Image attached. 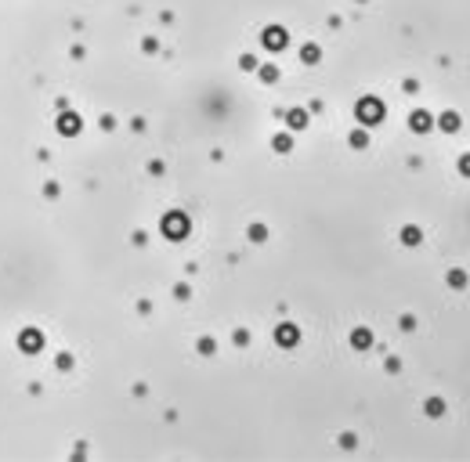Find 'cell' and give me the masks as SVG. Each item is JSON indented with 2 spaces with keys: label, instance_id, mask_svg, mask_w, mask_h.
Listing matches in <instances>:
<instances>
[{
  "label": "cell",
  "instance_id": "3",
  "mask_svg": "<svg viewBox=\"0 0 470 462\" xmlns=\"http://www.w3.org/2000/svg\"><path fill=\"white\" fill-rule=\"evenodd\" d=\"M268 44H271V47H278V44H286V36H282L278 29H271V33H268Z\"/></svg>",
  "mask_w": 470,
  "mask_h": 462
},
{
  "label": "cell",
  "instance_id": "6",
  "mask_svg": "<svg viewBox=\"0 0 470 462\" xmlns=\"http://www.w3.org/2000/svg\"><path fill=\"white\" fill-rule=\"evenodd\" d=\"M463 174H470V159H463Z\"/></svg>",
  "mask_w": 470,
  "mask_h": 462
},
{
  "label": "cell",
  "instance_id": "5",
  "mask_svg": "<svg viewBox=\"0 0 470 462\" xmlns=\"http://www.w3.org/2000/svg\"><path fill=\"white\" fill-rule=\"evenodd\" d=\"M355 347H369V336H365V332H355Z\"/></svg>",
  "mask_w": 470,
  "mask_h": 462
},
{
  "label": "cell",
  "instance_id": "2",
  "mask_svg": "<svg viewBox=\"0 0 470 462\" xmlns=\"http://www.w3.org/2000/svg\"><path fill=\"white\" fill-rule=\"evenodd\" d=\"M427 126H430V116H427V112H416V116H412V130H427Z\"/></svg>",
  "mask_w": 470,
  "mask_h": 462
},
{
  "label": "cell",
  "instance_id": "4",
  "mask_svg": "<svg viewBox=\"0 0 470 462\" xmlns=\"http://www.w3.org/2000/svg\"><path fill=\"white\" fill-rule=\"evenodd\" d=\"M278 340H282V343H289V340H297V332H293V329H282V332H278Z\"/></svg>",
  "mask_w": 470,
  "mask_h": 462
},
{
  "label": "cell",
  "instance_id": "1",
  "mask_svg": "<svg viewBox=\"0 0 470 462\" xmlns=\"http://www.w3.org/2000/svg\"><path fill=\"white\" fill-rule=\"evenodd\" d=\"M358 119H362V123H380V119H384V105H380L376 98H362V101H358Z\"/></svg>",
  "mask_w": 470,
  "mask_h": 462
}]
</instances>
